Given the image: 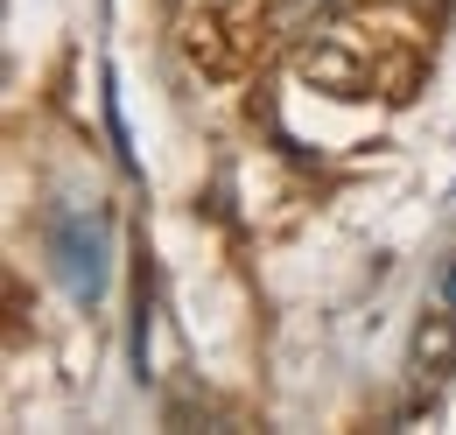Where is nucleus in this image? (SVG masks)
<instances>
[{
  "label": "nucleus",
  "mask_w": 456,
  "mask_h": 435,
  "mask_svg": "<svg viewBox=\"0 0 456 435\" xmlns=\"http://www.w3.org/2000/svg\"><path fill=\"white\" fill-rule=\"evenodd\" d=\"M85 225L70 211H50L43 218V239H50V253H57V274L70 281V295L77 302H92L99 288H106V260H99V239H77Z\"/></svg>",
  "instance_id": "nucleus-1"
},
{
  "label": "nucleus",
  "mask_w": 456,
  "mask_h": 435,
  "mask_svg": "<svg viewBox=\"0 0 456 435\" xmlns=\"http://www.w3.org/2000/svg\"><path fill=\"white\" fill-rule=\"evenodd\" d=\"M450 358H456V316H428L421 344H414V373L436 386L443 373H450Z\"/></svg>",
  "instance_id": "nucleus-2"
}]
</instances>
